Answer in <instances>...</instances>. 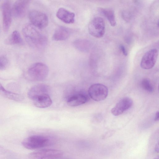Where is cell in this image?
Returning a JSON list of instances; mask_svg holds the SVG:
<instances>
[{
  "label": "cell",
  "instance_id": "21",
  "mask_svg": "<svg viewBox=\"0 0 159 159\" xmlns=\"http://www.w3.org/2000/svg\"><path fill=\"white\" fill-rule=\"evenodd\" d=\"M141 84L143 88L146 91L151 93L153 91V87L148 79H143L141 81Z\"/></svg>",
  "mask_w": 159,
  "mask_h": 159
},
{
  "label": "cell",
  "instance_id": "4",
  "mask_svg": "<svg viewBox=\"0 0 159 159\" xmlns=\"http://www.w3.org/2000/svg\"><path fill=\"white\" fill-rule=\"evenodd\" d=\"M63 152L61 150L46 149L34 151L28 155L29 159H55L61 157Z\"/></svg>",
  "mask_w": 159,
  "mask_h": 159
},
{
  "label": "cell",
  "instance_id": "16",
  "mask_svg": "<svg viewBox=\"0 0 159 159\" xmlns=\"http://www.w3.org/2000/svg\"><path fill=\"white\" fill-rule=\"evenodd\" d=\"M70 34V30L64 26L57 28L52 36L53 40L56 41L64 40L68 38Z\"/></svg>",
  "mask_w": 159,
  "mask_h": 159
},
{
  "label": "cell",
  "instance_id": "3",
  "mask_svg": "<svg viewBox=\"0 0 159 159\" xmlns=\"http://www.w3.org/2000/svg\"><path fill=\"white\" fill-rule=\"evenodd\" d=\"M49 72L48 66L42 62H37L31 65L28 68L27 76L29 79L34 81H39L44 80Z\"/></svg>",
  "mask_w": 159,
  "mask_h": 159
},
{
  "label": "cell",
  "instance_id": "20",
  "mask_svg": "<svg viewBox=\"0 0 159 159\" xmlns=\"http://www.w3.org/2000/svg\"><path fill=\"white\" fill-rule=\"evenodd\" d=\"M74 47L81 52L86 51L88 48L89 43L85 40L79 39L75 40L73 43Z\"/></svg>",
  "mask_w": 159,
  "mask_h": 159
},
{
  "label": "cell",
  "instance_id": "27",
  "mask_svg": "<svg viewBox=\"0 0 159 159\" xmlns=\"http://www.w3.org/2000/svg\"><path fill=\"white\" fill-rule=\"evenodd\" d=\"M154 159H158V158H155Z\"/></svg>",
  "mask_w": 159,
  "mask_h": 159
},
{
  "label": "cell",
  "instance_id": "15",
  "mask_svg": "<svg viewBox=\"0 0 159 159\" xmlns=\"http://www.w3.org/2000/svg\"><path fill=\"white\" fill-rule=\"evenodd\" d=\"M87 101V97L82 94H76L69 97L67 101V105L74 107L82 105L85 103Z\"/></svg>",
  "mask_w": 159,
  "mask_h": 159
},
{
  "label": "cell",
  "instance_id": "12",
  "mask_svg": "<svg viewBox=\"0 0 159 159\" xmlns=\"http://www.w3.org/2000/svg\"><path fill=\"white\" fill-rule=\"evenodd\" d=\"M29 3L28 0H17L14 3L12 11L16 18H20L25 15Z\"/></svg>",
  "mask_w": 159,
  "mask_h": 159
},
{
  "label": "cell",
  "instance_id": "6",
  "mask_svg": "<svg viewBox=\"0 0 159 159\" xmlns=\"http://www.w3.org/2000/svg\"><path fill=\"white\" fill-rule=\"evenodd\" d=\"M88 92L91 98L95 101L98 102L103 100L107 98L108 90L107 87L104 84L96 83L89 87Z\"/></svg>",
  "mask_w": 159,
  "mask_h": 159
},
{
  "label": "cell",
  "instance_id": "22",
  "mask_svg": "<svg viewBox=\"0 0 159 159\" xmlns=\"http://www.w3.org/2000/svg\"><path fill=\"white\" fill-rule=\"evenodd\" d=\"M9 64V61L5 56H0V70H5Z\"/></svg>",
  "mask_w": 159,
  "mask_h": 159
},
{
  "label": "cell",
  "instance_id": "14",
  "mask_svg": "<svg viewBox=\"0 0 159 159\" xmlns=\"http://www.w3.org/2000/svg\"><path fill=\"white\" fill-rule=\"evenodd\" d=\"M32 101L36 107L39 108H45L51 105L52 102L49 94H44L39 96Z\"/></svg>",
  "mask_w": 159,
  "mask_h": 159
},
{
  "label": "cell",
  "instance_id": "9",
  "mask_svg": "<svg viewBox=\"0 0 159 159\" xmlns=\"http://www.w3.org/2000/svg\"><path fill=\"white\" fill-rule=\"evenodd\" d=\"M3 28L4 31L9 30L12 22V10L9 1H5L2 5Z\"/></svg>",
  "mask_w": 159,
  "mask_h": 159
},
{
  "label": "cell",
  "instance_id": "5",
  "mask_svg": "<svg viewBox=\"0 0 159 159\" xmlns=\"http://www.w3.org/2000/svg\"><path fill=\"white\" fill-rule=\"evenodd\" d=\"M88 29L89 33L92 36L96 38H101L105 34V21L101 17H95L89 23Z\"/></svg>",
  "mask_w": 159,
  "mask_h": 159
},
{
  "label": "cell",
  "instance_id": "2",
  "mask_svg": "<svg viewBox=\"0 0 159 159\" xmlns=\"http://www.w3.org/2000/svg\"><path fill=\"white\" fill-rule=\"evenodd\" d=\"M53 138L46 136L34 135L24 139L21 142L23 146L30 150L35 149L49 146L54 143Z\"/></svg>",
  "mask_w": 159,
  "mask_h": 159
},
{
  "label": "cell",
  "instance_id": "19",
  "mask_svg": "<svg viewBox=\"0 0 159 159\" xmlns=\"http://www.w3.org/2000/svg\"><path fill=\"white\" fill-rule=\"evenodd\" d=\"M99 11L107 19L111 25L113 27L116 25L115 14L113 10L109 9L100 8Z\"/></svg>",
  "mask_w": 159,
  "mask_h": 159
},
{
  "label": "cell",
  "instance_id": "7",
  "mask_svg": "<svg viewBox=\"0 0 159 159\" xmlns=\"http://www.w3.org/2000/svg\"><path fill=\"white\" fill-rule=\"evenodd\" d=\"M29 18L31 24L38 29L44 28L48 24L47 16L41 11L36 10L30 11L29 14Z\"/></svg>",
  "mask_w": 159,
  "mask_h": 159
},
{
  "label": "cell",
  "instance_id": "24",
  "mask_svg": "<svg viewBox=\"0 0 159 159\" xmlns=\"http://www.w3.org/2000/svg\"><path fill=\"white\" fill-rule=\"evenodd\" d=\"M159 119V112L157 111L155 114V116L154 118V120L155 121H158Z\"/></svg>",
  "mask_w": 159,
  "mask_h": 159
},
{
  "label": "cell",
  "instance_id": "8",
  "mask_svg": "<svg viewBox=\"0 0 159 159\" xmlns=\"http://www.w3.org/2000/svg\"><path fill=\"white\" fill-rule=\"evenodd\" d=\"M158 52L156 49L147 51L143 55L140 62V66L144 69H149L154 66L157 58Z\"/></svg>",
  "mask_w": 159,
  "mask_h": 159
},
{
  "label": "cell",
  "instance_id": "13",
  "mask_svg": "<svg viewBox=\"0 0 159 159\" xmlns=\"http://www.w3.org/2000/svg\"><path fill=\"white\" fill-rule=\"evenodd\" d=\"M56 16L59 19L66 24L73 23L75 21V13L63 8L58 9Z\"/></svg>",
  "mask_w": 159,
  "mask_h": 159
},
{
  "label": "cell",
  "instance_id": "11",
  "mask_svg": "<svg viewBox=\"0 0 159 159\" xmlns=\"http://www.w3.org/2000/svg\"><path fill=\"white\" fill-rule=\"evenodd\" d=\"M50 89L46 84H40L31 88L28 93V97L32 100L35 98L44 94H49Z\"/></svg>",
  "mask_w": 159,
  "mask_h": 159
},
{
  "label": "cell",
  "instance_id": "17",
  "mask_svg": "<svg viewBox=\"0 0 159 159\" xmlns=\"http://www.w3.org/2000/svg\"><path fill=\"white\" fill-rule=\"evenodd\" d=\"M0 94L9 99L16 101H22L24 99L21 95L7 90L0 83Z\"/></svg>",
  "mask_w": 159,
  "mask_h": 159
},
{
  "label": "cell",
  "instance_id": "1",
  "mask_svg": "<svg viewBox=\"0 0 159 159\" xmlns=\"http://www.w3.org/2000/svg\"><path fill=\"white\" fill-rule=\"evenodd\" d=\"M22 31L26 41L32 47L41 49L47 45L48 39L46 36L32 24L25 25Z\"/></svg>",
  "mask_w": 159,
  "mask_h": 159
},
{
  "label": "cell",
  "instance_id": "23",
  "mask_svg": "<svg viewBox=\"0 0 159 159\" xmlns=\"http://www.w3.org/2000/svg\"><path fill=\"white\" fill-rule=\"evenodd\" d=\"M120 48L123 55L125 56H127V53L125 47L123 45H121L120 46Z\"/></svg>",
  "mask_w": 159,
  "mask_h": 159
},
{
  "label": "cell",
  "instance_id": "10",
  "mask_svg": "<svg viewBox=\"0 0 159 159\" xmlns=\"http://www.w3.org/2000/svg\"><path fill=\"white\" fill-rule=\"evenodd\" d=\"M133 103V101L130 98L127 97L124 98L111 109V113L114 116L120 115L130 108Z\"/></svg>",
  "mask_w": 159,
  "mask_h": 159
},
{
  "label": "cell",
  "instance_id": "18",
  "mask_svg": "<svg viewBox=\"0 0 159 159\" xmlns=\"http://www.w3.org/2000/svg\"><path fill=\"white\" fill-rule=\"evenodd\" d=\"M5 42L7 45H20L22 44L23 40L19 32L15 30L5 40Z\"/></svg>",
  "mask_w": 159,
  "mask_h": 159
},
{
  "label": "cell",
  "instance_id": "26",
  "mask_svg": "<svg viewBox=\"0 0 159 159\" xmlns=\"http://www.w3.org/2000/svg\"><path fill=\"white\" fill-rule=\"evenodd\" d=\"M61 157H59V158H56V159H69V158H61Z\"/></svg>",
  "mask_w": 159,
  "mask_h": 159
},
{
  "label": "cell",
  "instance_id": "25",
  "mask_svg": "<svg viewBox=\"0 0 159 159\" xmlns=\"http://www.w3.org/2000/svg\"><path fill=\"white\" fill-rule=\"evenodd\" d=\"M158 145H157V146L156 147L155 150L156 152H158Z\"/></svg>",
  "mask_w": 159,
  "mask_h": 159
}]
</instances>
